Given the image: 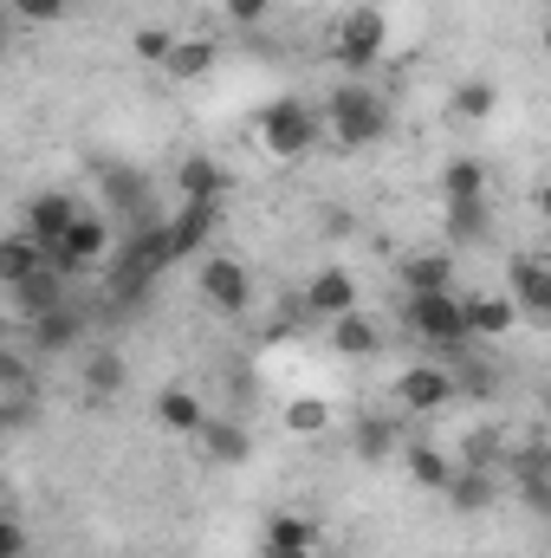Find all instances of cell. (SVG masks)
<instances>
[{"instance_id":"1","label":"cell","mask_w":551,"mask_h":558,"mask_svg":"<svg viewBox=\"0 0 551 558\" xmlns=\"http://www.w3.org/2000/svg\"><path fill=\"white\" fill-rule=\"evenodd\" d=\"M318 111H325V131L344 143V149L383 143V131H390V105H383V92H370L364 78H344Z\"/></svg>"},{"instance_id":"2","label":"cell","mask_w":551,"mask_h":558,"mask_svg":"<svg viewBox=\"0 0 551 558\" xmlns=\"http://www.w3.org/2000/svg\"><path fill=\"white\" fill-rule=\"evenodd\" d=\"M162 267H175L169 221H143L137 234H131V247L118 254V267H111V299H118V305H137L143 292H149V279L162 274Z\"/></svg>"},{"instance_id":"3","label":"cell","mask_w":551,"mask_h":558,"mask_svg":"<svg viewBox=\"0 0 551 558\" xmlns=\"http://www.w3.org/2000/svg\"><path fill=\"white\" fill-rule=\"evenodd\" d=\"M254 131H260V149H267V156L298 162V156H311V143L325 137V111H311L305 98H273Z\"/></svg>"},{"instance_id":"4","label":"cell","mask_w":551,"mask_h":558,"mask_svg":"<svg viewBox=\"0 0 551 558\" xmlns=\"http://www.w3.org/2000/svg\"><path fill=\"white\" fill-rule=\"evenodd\" d=\"M403 325L434 351H461L467 344V312H461L454 292H409L403 299Z\"/></svg>"},{"instance_id":"5","label":"cell","mask_w":551,"mask_h":558,"mask_svg":"<svg viewBox=\"0 0 551 558\" xmlns=\"http://www.w3.org/2000/svg\"><path fill=\"white\" fill-rule=\"evenodd\" d=\"M383 46H390V13L383 7H351L344 20H338V65L344 72H370L377 59H383Z\"/></svg>"},{"instance_id":"6","label":"cell","mask_w":551,"mask_h":558,"mask_svg":"<svg viewBox=\"0 0 551 558\" xmlns=\"http://www.w3.org/2000/svg\"><path fill=\"white\" fill-rule=\"evenodd\" d=\"M195 286H201V305L221 312V318H241V312L254 305V274H247L234 254H201Z\"/></svg>"},{"instance_id":"7","label":"cell","mask_w":551,"mask_h":558,"mask_svg":"<svg viewBox=\"0 0 551 558\" xmlns=\"http://www.w3.org/2000/svg\"><path fill=\"white\" fill-rule=\"evenodd\" d=\"M46 254H52V267H59L65 279L91 274V267H105V254H111V221L85 208V215L65 228V241H59V247H46Z\"/></svg>"},{"instance_id":"8","label":"cell","mask_w":551,"mask_h":558,"mask_svg":"<svg viewBox=\"0 0 551 558\" xmlns=\"http://www.w3.org/2000/svg\"><path fill=\"white\" fill-rule=\"evenodd\" d=\"M461 397V384H454V371H441V364H409L403 377H396V403L409 410V416H434V410H448Z\"/></svg>"},{"instance_id":"9","label":"cell","mask_w":551,"mask_h":558,"mask_svg":"<svg viewBox=\"0 0 551 558\" xmlns=\"http://www.w3.org/2000/svg\"><path fill=\"white\" fill-rule=\"evenodd\" d=\"M215 228H221V202H182V208L169 215V247H175V260H195Z\"/></svg>"},{"instance_id":"10","label":"cell","mask_w":551,"mask_h":558,"mask_svg":"<svg viewBox=\"0 0 551 558\" xmlns=\"http://www.w3.org/2000/svg\"><path fill=\"white\" fill-rule=\"evenodd\" d=\"M195 448H201L208 468H241V461L254 454V435H247L234 416H208L201 422V435H195Z\"/></svg>"},{"instance_id":"11","label":"cell","mask_w":551,"mask_h":558,"mask_svg":"<svg viewBox=\"0 0 551 558\" xmlns=\"http://www.w3.org/2000/svg\"><path fill=\"white\" fill-rule=\"evenodd\" d=\"M78 215H85V208H78L65 189H46V195H33V202H26V234H33V241H46V247H59V241H65V228H72Z\"/></svg>"},{"instance_id":"12","label":"cell","mask_w":551,"mask_h":558,"mask_svg":"<svg viewBox=\"0 0 551 558\" xmlns=\"http://www.w3.org/2000/svg\"><path fill=\"white\" fill-rule=\"evenodd\" d=\"M305 312H311V318H344V312H357V279L344 274V267L311 274L305 279Z\"/></svg>"},{"instance_id":"13","label":"cell","mask_w":551,"mask_h":558,"mask_svg":"<svg viewBox=\"0 0 551 558\" xmlns=\"http://www.w3.org/2000/svg\"><path fill=\"white\" fill-rule=\"evenodd\" d=\"M506 286H513L506 299H513L526 318H546L551 325V267L546 260H513V267H506Z\"/></svg>"},{"instance_id":"14","label":"cell","mask_w":551,"mask_h":558,"mask_svg":"<svg viewBox=\"0 0 551 558\" xmlns=\"http://www.w3.org/2000/svg\"><path fill=\"white\" fill-rule=\"evenodd\" d=\"M7 292H13V305H20V318L33 325V318H46V312L65 305V274H59V267H39L33 279H20V286H7Z\"/></svg>"},{"instance_id":"15","label":"cell","mask_w":551,"mask_h":558,"mask_svg":"<svg viewBox=\"0 0 551 558\" xmlns=\"http://www.w3.org/2000/svg\"><path fill=\"white\" fill-rule=\"evenodd\" d=\"M33 351H46V357H65V351H78L85 344V318L72 312V305H59V312H46V318H33Z\"/></svg>"},{"instance_id":"16","label":"cell","mask_w":551,"mask_h":558,"mask_svg":"<svg viewBox=\"0 0 551 558\" xmlns=\"http://www.w3.org/2000/svg\"><path fill=\"white\" fill-rule=\"evenodd\" d=\"M461 312H467V338H500V331L519 325V305L513 299H493V292H467Z\"/></svg>"},{"instance_id":"17","label":"cell","mask_w":551,"mask_h":558,"mask_svg":"<svg viewBox=\"0 0 551 558\" xmlns=\"http://www.w3.org/2000/svg\"><path fill=\"white\" fill-rule=\"evenodd\" d=\"M156 422H162L169 435H201L208 410H201V397H195L188 384H169V390H156Z\"/></svg>"},{"instance_id":"18","label":"cell","mask_w":551,"mask_h":558,"mask_svg":"<svg viewBox=\"0 0 551 558\" xmlns=\"http://www.w3.org/2000/svg\"><path fill=\"white\" fill-rule=\"evenodd\" d=\"M39 267H52L46 241H33L26 228H13V234L0 241V279H7V286H20V279H33Z\"/></svg>"},{"instance_id":"19","label":"cell","mask_w":551,"mask_h":558,"mask_svg":"<svg viewBox=\"0 0 551 558\" xmlns=\"http://www.w3.org/2000/svg\"><path fill=\"white\" fill-rule=\"evenodd\" d=\"M175 189H182V202H221V195H228V169H221L215 156H182Z\"/></svg>"},{"instance_id":"20","label":"cell","mask_w":551,"mask_h":558,"mask_svg":"<svg viewBox=\"0 0 551 558\" xmlns=\"http://www.w3.org/2000/svg\"><path fill=\"white\" fill-rule=\"evenodd\" d=\"M441 500H448V507H454V513H487V507H493V500H500V487H493V474H487V468H467V461H461V468H454V481H448V494H441Z\"/></svg>"},{"instance_id":"21","label":"cell","mask_w":551,"mask_h":558,"mask_svg":"<svg viewBox=\"0 0 551 558\" xmlns=\"http://www.w3.org/2000/svg\"><path fill=\"white\" fill-rule=\"evenodd\" d=\"M493 234V208H487V195H474V202H448V241L454 247H480Z\"/></svg>"},{"instance_id":"22","label":"cell","mask_w":551,"mask_h":558,"mask_svg":"<svg viewBox=\"0 0 551 558\" xmlns=\"http://www.w3.org/2000/svg\"><path fill=\"white\" fill-rule=\"evenodd\" d=\"M403 461H409V481L421 494H448V481H454V461L434 448V441H409L403 448Z\"/></svg>"},{"instance_id":"23","label":"cell","mask_w":551,"mask_h":558,"mask_svg":"<svg viewBox=\"0 0 551 558\" xmlns=\"http://www.w3.org/2000/svg\"><path fill=\"white\" fill-rule=\"evenodd\" d=\"M403 286L409 292H454V254H409L403 260Z\"/></svg>"},{"instance_id":"24","label":"cell","mask_w":551,"mask_h":558,"mask_svg":"<svg viewBox=\"0 0 551 558\" xmlns=\"http://www.w3.org/2000/svg\"><path fill=\"white\" fill-rule=\"evenodd\" d=\"M551 474V441L546 435H519L506 448V481H546Z\"/></svg>"},{"instance_id":"25","label":"cell","mask_w":551,"mask_h":558,"mask_svg":"<svg viewBox=\"0 0 551 558\" xmlns=\"http://www.w3.org/2000/svg\"><path fill=\"white\" fill-rule=\"evenodd\" d=\"M175 85H195V78H208L215 72V39H182L175 52H169V65H162Z\"/></svg>"},{"instance_id":"26","label":"cell","mask_w":551,"mask_h":558,"mask_svg":"<svg viewBox=\"0 0 551 558\" xmlns=\"http://www.w3.org/2000/svg\"><path fill=\"white\" fill-rule=\"evenodd\" d=\"M85 390L91 397H118L124 390V351H111V344L85 351Z\"/></svg>"},{"instance_id":"27","label":"cell","mask_w":551,"mask_h":558,"mask_svg":"<svg viewBox=\"0 0 551 558\" xmlns=\"http://www.w3.org/2000/svg\"><path fill=\"white\" fill-rule=\"evenodd\" d=\"M260 546H305V553H318V520H305V513H273V520L260 526Z\"/></svg>"},{"instance_id":"28","label":"cell","mask_w":551,"mask_h":558,"mask_svg":"<svg viewBox=\"0 0 551 558\" xmlns=\"http://www.w3.org/2000/svg\"><path fill=\"white\" fill-rule=\"evenodd\" d=\"M441 195H448V202H474V195H487V169H480L474 156H454V162L441 169Z\"/></svg>"},{"instance_id":"29","label":"cell","mask_w":551,"mask_h":558,"mask_svg":"<svg viewBox=\"0 0 551 558\" xmlns=\"http://www.w3.org/2000/svg\"><path fill=\"white\" fill-rule=\"evenodd\" d=\"M331 344H338L344 357H370V351H377V325H370L364 312H344V318H331Z\"/></svg>"},{"instance_id":"30","label":"cell","mask_w":551,"mask_h":558,"mask_svg":"<svg viewBox=\"0 0 551 558\" xmlns=\"http://www.w3.org/2000/svg\"><path fill=\"white\" fill-rule=\"evenodd\" d=\"M493 105H500V92H493L487 78H467V85L454 92V118H461V124H487Z\"/></svg>"},{"instance_id":"31","label":"cell","mask_w":551,"mask_h":558,"mask_svg":"<svg viewBox=\"0 0 551 558\" xmlns=\"http://www.w3.org/2000/svg\"><path fill=\"white\" fill-rule=\"evenodd\" d=\"M396 435H403V428L390 416H364L357 422V454H364V461H383V454L396 448Z\"/></svg>"},{"instance_id":"32","label":"cell","mask_w":551,"mask_h":558,"mask_svg":"<svg viewBox=\"0 0 551 558\" xmlns=\"http://www.w3.org/2000/svg\"><path fill=\"white\" fill-rule=\"evenodd\" d=\"M0 397H33V371H26V351L20 344L0 351Z\"/></svg>"},{"instance_id":"33","label":"cell","mask_w":551,"mask_h":558,"mask_svg":"<svg viewBox=\"0 0 551 558\" xmlns=\"http://www.w3.org/2000/svg\"><path fill=\"white\" fill-rule=\"evenodd\" d=\"M325 422H331V410H325L318 397H292V403H285V428H292V435H318Z\"/></svg>"},{"instance_id":"34","label":"cell","mask_w":551,"mask_h":558,"mask_svg":"<svg viewBox=\"0 0 551 558\" xmlns=\"http://www.w3.org/2000/svg\"><path fill=\"white\" fill-rule=\"evenodd\" d=\"M175 46H182V39H175L169 26H143V33H137V59H143V65H156V72L169 65V52H175Z\"/></svg>"},{"instance_id":"35","label":"cell","mask_w":551,"mask_h":558,"mask_svg":"<svg viewBox=\"0 0 551 558\" xmlns=\"http://www.w3.org/2000/svg\"><path fill=\"white\" fill-rule=\"evenodd\" d=\"M13 13H20L26 26H52V20L72 13V0H13Z\"/></svg>"},{"instance_id":"36","label":"cell","mask_w":551,"mask_h":558,"mask_svg":"<svg viewBox=\"0 0 551 558\" xmlns=\"http://www.w3.org/2000/svg\"><path fill=\"white\" fill-rule=\"evenodd\" d=\"M454 384H461V397H493V371L487 364H454Z\"/></svg>"},{"instance_id":"37","label":"cell","mask_w":551,"mask_h":558,"mask_svg":"<svg viewBox=\"0 0 551 558\" xmlns=\"http://www.w3.org/2000/svg\"><path fill=\"white\" fill-rule=\"evenodd\" d=\"M513 487H519V507H526V513L551 520V474L546 481H513Z\"/></svg>"},{"instance_id":"38","label":"cell","mask_w":551,"mask_h":558,"mask_svg":"<svg viewBox=\"0 0 551 558\" xmlns=\"http://www.w3.org/2000/svg\"><path fill=\"white\" fill-rule=\"evenodd\" d=\"M500 454V428H474V441H467V468H487Z\"/></svg>"},{"instance_id":"39","label":"cell","mask_w":551,"mask_h":558,"mask_svg":"<svg viewBox=\"0 0 551 558\" xmlns=\"http://www.w3.org/2000/svg\"><path fill=\"white\" fill-rule=\"evenodd\" d=\"M221 7H228V20H234V26H260L273 0H221Z\"/></svg>"},{"instance_id":"40","label":"cell","mask_w":551,"mask_h":558,"mask_svg":"<svg viewBox=\"0 0 551 558\" xmlns=\"http://www.w3.org/2000/svg\"><path fill=\"white\" fill-rule=\"evenodd\" d=\"M0 558H26V526H20L13 513L0 520Z\"/></svg>"},{"instance_id":"41","label":"cell","mask_w":551,"mask_h":558,"mask_svg":"<svg viewBox=\"0 0 551 558\" xmlns=\"http://www.w3.org/2000/svg\"><path fill=\"white\" fill-rule=\"evenodd\" d=\"M260 558H318V553H305V546H260Z\"/></svg>"},{"instance_id":"42","label":"cell","mask_w":551,"mask_h":558,"mask_svg":"<svg viewBox=\"0 0 551 558\" xmlns=\"http://www.w3.org/2000/svg\"><path fill=\"white\" fill-rule=\"evenodd\" d=\"M532 208H539V215L551 221V182H539V195H532Z\"/></svg>"},{"instance_id":"43","label":"cell","mask_w":551,"mask_h":558,"mask_svg":"<svg viewBox=\"0 0 551 558\" xmlns=\"http://www.w3.org/2000/svg\"><path fill=\"white\" fill-rule=\"evenodd\" d=\"M539 403H546V422H551V384H546V390H539Z\"/></svg>"},{"instance_id":"44","label":"cell","mask_w":551,"mask_h":558,"mask_svg":"<svg viewBox=\"0 0 551 558\" xmlns=\"http://www.w3.org/2000/svg\"><path fill=\"white\" fill-rule=\"evenodd\" d=\"M546 59H551V20H546Z\"/></svg>"}]
</instances>
